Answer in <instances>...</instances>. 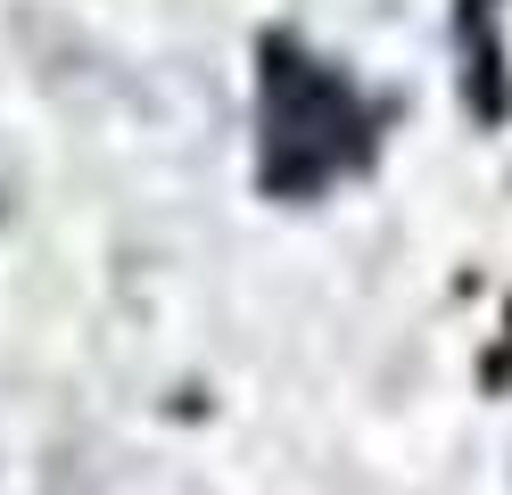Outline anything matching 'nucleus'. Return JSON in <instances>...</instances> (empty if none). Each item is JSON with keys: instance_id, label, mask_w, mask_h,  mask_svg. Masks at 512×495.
Wrapping results in <instances>:
<instances>
[{"instance_id": "obj_2", "label": "nucleus", "mask_w": 512, "mask_h": 495, "mask_svg": "<svg viewBox=\"0 0 512 495\" xmlns=\"http://www.w3.org/2000/svg\"><path fill=\"white\" fill-rule=\"evenodd\" d=\"M455 42H463V99L479 124L512 116V66H504V0H455Z\"/></svg>"}, {"instance_id": "obj_3", "label": "nucleus", "mask_w": 512, "mask_h": 495, "mask_svg": "<svg viewBox=\"0 0 512 495\" xmlns=\"http://www.w3.org/2000/svg\"><path fill=\"white\" fill-rule=\"evenodd\" d=\"M488 380H512V306H504V355L488 363Z\"/></svg>"}, {"instance_id": "obj_1", "label": "nucleus", "mask_w": 512, "mask_h": 495, "mask_svg": "<svg viewBox=\"0 0 512 495\" xmlns=\"http://www.w3.org/2000/svg\"><path fill=\"white\" fill-rule=\"evenodd\" d=\"M380 132H389V99L356 91V75L314 58L298 33L256 42V190L265 198L298 207L372 174Z\"/></svg>"}]
</instances>
